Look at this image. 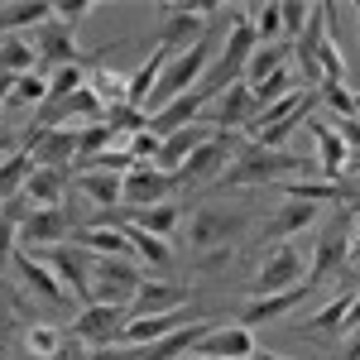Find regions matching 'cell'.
I'll list each match as a JSON object with an SVG mask.
<instances>
[{
    "label": "cell",
    "mask_w": 360,
    "mask_h": 360,
    "mask_svg": "<svg viewBox=\"0 0 360 360\" xmlns=\"http://www.w3.org/2000/svg\"><path fill=\"white\" fill-rule=\"evenodd\" d=\"M303 173H312V159H307V154L245 144V149H236V159L226 164L221 183H231V188H283V183H303Z\"/></svg>",
    "instance_id": "cell-1"
},
{
    "label": "cell",
    "mask_w": 360,
    "mask_h": 360,
    "mask_svg": "<svg viewBox=\"0 0 360 360\" xmlns=\"http://www.w3.org/2000/svg\"><path fill=\"white\" fill-rule=\"evenodd\" d=\"M255 25H250V15H236L231 20V29H226L221 49H217V58H212V68L202 72V86L212 91V96H221L231 82H245V63L250 53H255Z\"/></svg>",
    "instance_id": "cell-2"
},
{
    "label": "cell",
    "mask_w": 360,
    "mask_h": 360,
    "mask_svg": "<svg viewBox=\"0 0 360 360\" xmlns=\"http://www.w3.org/2000/svg\"><path fill=\"white\" fill-rule=\"evenodd\" d=\"M245 212H226V207H207V212H197L193 226H188V245H193V259L202 264H221L226 255H231V240L245 231Z\"/></svg>",
    "instance_id": "cell-3"
},
{
    "label": "cell",
    "mask_w": 360,
    "mask_h": 360,
    "mask_svg": "<svg viewBox=\"0 0 360 360\" xmlns=\"http://www.w3.org/2000/svg\"><path fill=\"white\" fill-rule=\"evenodd\" d=\"M91 303H111V307H130L135 288L144 283V264L139 259H106V255H91Z\"/></svg>",
    "instance_id": "cell-4"
},
{
    "label": "cell",
    "mask_w": 360,
    "mask_h": 360,
    "mask_svg": "<svg viewBox=\"0 0 360 360\" xmlns=\"http://www.w3.org/2000/svg\"><path fill=\"white\" fill-rule=\"evenodd\" d=\"M217 10H221V5H164V10H159V25H154V44H159L164 53L193 49Z\"/></svg>",
    "instance_id": "cell-5"
},
{
    "label": "cell",
    "mask_w": 360,
    "mask_h": 360,
    "mask_svg": "<svg viewBox=\"0 0 360 360\" xmlns=\"http://www.w3.org/2000/svg\"><path fill=\"white\" fill-rule=\"evenodd\" d=\"M351 226H356V217H351V207L336 217V221H327V231L317 236V250H312V264H307V288H317L322 278L332 274H346V264H351Z\"/></svg>",
    "instance_id": "cell-6"
},
{
    "label": "cell",
    "mask_w": 360,
    "mask_h": 360,
    "mask_svg": "<svg viewBox=\"0 0 360 360\" xmlns=\"http://www.w3.org/2000/svg\"><path fill=\"white\" fill-rule=\"evenodd\" d=\"M236 149H240V144H236V135H221V130H217L212 139H202L193 154H188V164L173 173L178 193H183V188H202V183H212V178H221L226 164L236 159Z\"/></svg>",
    "instance_id": "cell-7"
},
{
    "label": "cell",
    "mask_w": 360,
    "mask_h": 360,
    "mask_svg": "<svg viewBox=\"0 0 360 360\" xmlns=\"http://www.w3.org/2000/svg\"><path fill=\"white\" fill-rule=\"evenodd\" d=\"M125 322H130V307H111V303H86L77 317H72V327L68 336H77L82 346L91 351H101V346H115L120 332H125Z\"/></svg>",
    "instance_id": "cell-8"
},
{
    "label": "cell",
    "mask_w": 360,
    "mask_h": 360,
    "mask_svg": "<svg viewBox=\"0 0 360 360\" xmlns=\"http://www.w3.org/2000/svg\"><path fill=\"white\" fill-rule=\"evenodd\" d=\"M293 283H307V259L298 255V245H274L264 255V264H259V274H255V298H264V293H283V288H293Z\"/></svg>",
    "instance_id": "cell-9"
},
{
    "label": "cell",
    "mask_w": 360,
    "mask_h": 360,
    "mask_svg": "<svg viewBox=\"0 0 360 360\" xmlns=\"http://www.w3.org/2000/svg\"><path fill=\"white\" fill-rule=\"evenodd\" d=\"M29 49H34V58H39V68L34 72H53V68H68V63H82L77 58V29L58 25V20H49V25H39L34 34H25Z\"/></svg>",
    "instance_id": "cell-10"
},
{
    "label": "cell",
    "mask_w": 360,
    "mask_h": 360,
    "mask_svg": "<svg viewBox=\"0 0 360 360\" xmlns=\"http://www.w3.org/2000/svg\"><path fill=\"white\" fill-rule=\"evenodd\" d=\"M188 303H193V288H188V283H164V278L144 274V283H139L135 298H130V322H135V317H164V312H183Z\"/></svg>",
    "instance_id": "cell-11"
},
{
    "label": "cell",
    "mask_w": 360,
    "mask_h": 360,
    "mask_svg": "<svg viewBox=\"0 0 360 360\" xmlns=\"http://www.w3.org/2000/svg\"><path fill=\"white\" fill-rule=\"evenodd\" d=\"M49 269L58 274V283L72 293V298H82V303H91V278H86V269H91V255L77 245H49V250H34Z\"/></svg>",
    "instance_id": "cell-12"
},
{
    "label": "cell",
    "mask_w": 360,
    "mask_h": 360,
    "mask_svg": "<svg viewBox=\"0 0 360 360\" xmlns=\"http://www.w3.org/2000/svg\"><path fill=\"white\" fill-rule=\"evenodd\" d=\"M173 193H178V183L154 164H135L120 178V207H159V202H173Z\"/></svg>",
    "instance_id": "cell-13"
},
{
    "label": "cell",
    "mask_w": 360,
    "mask_h": 360,
    "mask_svg": "<svg viewBox=\"0 0 360 360\" xmlns=\"http://www.w3.org/2000/svg\"><path fill=\"white\" fill-rule=\"evenodd\" d=\"M72 212L68 207H34L25 221H20V240L29 250H49V245H63V236H72Z\"/></svg>",
    "instance_id": "cell-14"
},
{
    "label": "cell",
    "mask_w": 360,
    "mask_h": 360,
    "mask_svg": "<svg viewBox=\"0 0 360 360\" xmlns=\"http://www.w3.org/2000/svg\"><path fill=\"white\" fill-rule=\"evenodd\" d=\"M10 264H15L20 283H25L34 298H44V303H53V307H68V303H72V293L58 283V274L44 264V259H39V255H34V250H15V259H10Z\"/></svg>",
    "instance_id": "cell-15"
},
{
    "label": "cell",
    "mask_w": 360,
    "mask_h": 360,
    "mask_svg": "<svg viewBox=\"0 0 360 360\" xmlns=\"http://www.w3.org/2000/svg\"><path fill=\"white\" fill-rule=\"evenodd\" d=\"M207 101H212V91H207V86L197 82L193 91L173 96V101H168L164 111H154V115H149V130H154L159 139H168L173 130H188V125H193L197 115H202V106H207Z\"/></svg>",
    "instance_id": "cell-16"
},
{
    "label": "cell",
    "mask_w": 360,
    "mask_h": 360,
    "mask_svg": "<svg viewBox=\"0 0 360 360\" xmlns=\"http://www.w3.org/2000/svg\"><path fill=\"white\" fill-rule=\"evenodd\" d=\"M303 125H307V135L317 139V168H322V178H327V183H341V173H346V154H351L346 139L336 135V125H327L322 115H312V111H307Z\"/></svg>",
    "instance_id": "cell-17"
},
{
    "label": "cell",
    "mask_w": 360,
    "mask_h": 360,
    "mask_svg": "<svg viewBox=\"0 0 360 360\" xmlns=\"http://www.w3.org/2000/svg\"><path fill=\"white\" fill-rule=\"evenodd\" d=\"M259 351L255 346V332L250 327H212V332L197 341V356H207V360H250Z\"/></svg>",
    "instance_id": "cell-18"
},
{
    "label": "cell",
    "mask_w": 360,
    "mask_h": 360,
    "mask_svg": "<svg viewBox=\"0 0 360 360\" xmlns=\"http://www.w3.org/2000/svg\"><path fill=\"white\" fill-rule=\"evenodd\" d=\"M255 91H250V82H231L221 91V101H217V115H212V125L221 130V135H236V130H245L250 120H255Z\"/></svg>",
    "instance_id": "cell-19"
},
{
    "label": "cell",
    "mask_w": 360,
    "mask_h": 360,
    "mask_svg": "<svg viewBox=\"0 0 360 360\" xmlns=\"http://www.w3.org/2000/svg\"><path fill=\"white\" fill-rule=\"evenodd\" d=\"M312 221H317V202H303V197H283V207H278L274 217L264 221V240H269V245H283L288 236L307 231Z\"/></svg>",
    "instance_id": "cell-20"
},
{
    "label": "cell",
    "mask_w": 360,
    "mask_h": 360,
    "mask_svg": "<svg viewBox=\"0 0 360 360\" xmlns=\"http://www.w3.org/2000/svg\"><path fill=\"white\" fill-rule=\"evenodd\" d=\"M307 283H293V288H283V293H264V298H250L245 312H240V327H259V322H274L283 312H293V307L307 303Z\"/></svg>",
    "instance_id": "cell-21"
},
{
    "label": "cell",
    "mask_w": 360,
    "mask_h": 360,
    "mask_svg": "<svg viewBox=\"0 0 360 360\" xmlns=\"http://www.w3.org/2000/svg\"><path fill=\"white\" fill-rule=\"evenodd\" d=\"M72 245L86 255H106V259H135L120 226H72Z\"/></svg>",
    "instance_id": "cell-22"
},
{
    "label": "cell",
    "mask_w": 360,
    "mask_h": 360,
    "mask_svg": "<svg viewBox=\"0 0 360 360\" xmlns=\"http://www.w3.org/2000/svg\"><path fill=\"white\" fill-rule=\"evenodd\" d=\"M53 20V5L49 0H15V5H0V34L5 39H20V34H34L39 25Z\"/></svg>",
    "instance_id": "cell-23"
},
{
    "label": "cell",
    "mask_w": 360,
    "mask_h": 360,
    "mask_svg": "<svg viewBox=\"0 0 360 360\" xmlns=\"http://www.w3.org/2000/svg\"><path fill=\"white\" fill-rule=\"evenodd\" d=\"M68 183H72V168H39L34 164V173H29V183H25V202L29 207H63Z\"/></svg>",
    "instance_id": "cell-24"
},
{
    "label": "cell",
    "mask_w": 360,
    "mask_h": 360,
    "mask_svg": "<svg viewBox=\"0 0 360 360\" xmlns=\"http://www.w3.org/2000/svg\"><path fill=\"white\" fill-rule=\"evenodd\" d=\"M188 317L193 312H164V317H135V322H125V332L115 346H149V341H159V336L178 332V327H188Z\"/></svg>",
    "instance_id": "cell-25"
},
{
    "label": "cell",
    "mask_w": 360,
    "mask_h": 360,
    "mask_svg": "<svg viewBox=\"0 0 360 360\" xmlns=\"http://www.w3.org/2000/svg\"><path fill=\"white\" fill-rule=\"evenodd\" d=\"M202 139H212V135H202V130H193V125H188V130H173L168 139H159V159H154V168L173 178L178 168L188 164V154H193V149L202 144Z\"/></svg>",
    "instance_id": "cell-26"
},
{
    "label": "cell",
    "mask_w": 360,
    "mask_h": 360,
    "mask_svg": "<svg viewBox=\"0 0 360 360\" xmlns=\"http://www.w3.org/2000/svg\"><path fill=\"white\" fill-rule=\"evenodd\" d=\"M86 86L96 91V101H101L106 111L130 101V77H125V72H111L106 63H91V68H86Z\"/></svg>",
    "instance_id": "cell-27"
},
{
    "label": "cell",
    "mask_w": 360,
    "mask_h": 360,
    "mask_svg": "<svg viewBox=\"0 0 360 360\" xmlns=\"http://www.w3.org/2000/svg\"><path fill=\"white\" fill-rule=\"evenodd\" d=\"M120 231H125V240H130V250H135V259L144 264V274H149V269H168V259H173L168 240L149 236V231H139V226H120Z\"/></svg>",
    "instance_id": "cell-28"
},
{
    "label": "cell",
    "mask_w": 360,
    "mask_h": 360,
    "mask_svg": "<svg viewBox=\"0 0 360 360\" xmlns=\"http://www.w3.org/2000/svg\"><path fill=\"white\" fill-rule=\"evenodd\" d=\"M168 58H173V53H164V49H154V53H149L144 63H139V72H130V106H139V111H144L149 91H154V86H159V77H164Z\"/></svg>",
    "instance_id": "cell-29"
},
{
    "label": "cell",
    "mask_w": 360,
    "mask_h": 360,
    "mask_svg": "<svg viewBox=\"0 0 360 360\" xmlns=\"http://www.w3.org/2000/svg\"><path fill=\"white\" fill-rule=\"evenodd\" d=\"M356 293H360V283H346V288H341V293H336L317 317L298 322V332H332V327H341V322H346V312H351V298H356Z\"/></svg>",
    "instance_id": "cell-30"
},
{
    "label": "cell",
    "mask_w": 360,
    "mask_h": 360,
    "mask_svg": "<svg viewBox=\"0 0 360 360\" xmlns=\"http://www.w3.org/2000/svg\"><path fill=\"white\" fill-rule=\"evenodd\" d=\"M278 68H288V44H255V53H250V63H245V82L250 86L264 82Z\"/></svg>",
    "instance_id": "cell-31"
},
{
    "label": "cell",
    "mask_w": 360,
    "mask_h": 360,
    "mask_svg": "<svg viewBox=\"0 0 360 360\" xmlns=\"http://www.w3.org/2000/svg\"><path fill=\"white\" fill-rule=\"evenodd\" d=\"M77 188H82V197H91L101 212L120 207V173H77Z\"/></svg>",
    "instance_id": "cell-32"
},
{
    "label": "cell",
    "mask_w": 360,
    "mask_h": 360,
    "mask_svg": "<svg viewBox=\"0 0 360 360\" xmlns=\"http://www.w3.org/2000/svg\"><path fill=\"white\" fill-rule=\"evenodd\" d=\"M250 91H255V106L264 111V106H269V101H278V96H288V91H303V82L293 77V68H278V72H269V77H264V82H255ZM259 111H255V115H259Z\"/></svg>",
    "instance_id": "cell-33"
},
{
    "label": "cell",
    "mask_w": 360,
    "mask_h": 360,
    "mask_svg": "<svg viewBox=\"0 0 360 360\" xmlns=\"http://www.w3.org/2000/svg\"><path fill=\"white\" fill-rule=\"evenodd\" d=\"M34 68H39V58L29 49V39H0V72L20 77V72H34Z\"/></svg>",
    "instance_id": "cell-34"
},
{
    "label": "cell",
    "mask_w": 360,
    "mask_h": 360,
    "mask_svg": "<svg viewBox=\"0 0 360 360\" xmlns=\"http://www.w3.org/2000/svg\"><path fill=\"white\" fill-rule=\"evenodd\" d=\"M106 149H111V130H106V120L77 125V159H72V164H86V159H96V154H106Z\"/></svg>",
    "instance_id": "cell-35"
},
{
    "label": "cell",
    "mask_w": 360,
    "mask_h": 360,
    "mask_svg": "<svg viewBox=\"0 0 360 360\" xmlns=\"http://www.w3.org/2000/svg\"><path fill=\"white\" fill-rule=\"evenodd\" d=\"M49 101V77L44 72H20L15 91H10V106H44Z\"/></svg>",
    "instance_id": "cell-36"
},
{
    "label": "cell",
    "mask_w": 360,
    "mask_h": 360,
    "mask_svg": "<svg viewBox=\"0 0 360 360\" xmlns=\"http://www.w3.org/2000/svg\"><path fill=\"white\" fill-rule=\"evenodd\" d=\"M77 86H86V63L53 68V72H49V101H63V96H72Z\"/></svg>",
    "instance_id": "cell-37"
},
{
    "label": "cell",
    "mask_w": 360,
    "mask_h": 360,
    "mask_svg": "<svg viewBox=\"0 0 360 360\" xmlns=\"http://www.w3.org/2000/svg\"><path fill=\"white\" fill-rule=\"evenodd\" d=\"M25 346H29V356L53 360V351L63 346V332L49 327V322H29V327H25Z\"/></svg>",
    "instance_id": "cell-38"
},
{
    "label": "cell",
    "mask_w": 360,
    "mask_h": 360,
    "mask_svg": "<svg viewBox=\"0 0 360 360\" xmlns=\"http://www.w3.org/2000/svg\"><path fill=\"white\" fill-rule=\"evenodd\" d=\"M250 25H255V39H259V44H278L283 15H278V5H255V10H250Z\"/></svg>",
    "instance_id": "cell-39"
},
{
    "label": "cell",
    "mask_w": 360,
    "mask_h": 360,
    "mask_svg": "<svg viewBox=\"0 0 360 360\" xmlns=\"http://www.w3.org/2000/svg\"><path fill=\"white\" fill-rule=\"evenodd\" d=\"M317 96H322V101H327V106H332L341 120H351V115H356V91H351V86H341V82H322V86H317Z\"/></svg>",
    "instance_id": "cell-40"
},
{
    "label": "cell",
    "mask_w": 360,
    "mask_h": 360,
    "mask_svg": "<svg viewBox=\"0 0 360 360\" xmlns=\"http://www.w3.org/2000/svg\"><path fill=\"white\" fill-rule=\"evenodd\" d=\"M49 5H53V20H58V25H68V29H77L86 20V10H91L86 0H49Z\"/></svg>",
    "instance_id": "cell-41"
},
{
    "label": "cell",
    "mask_w": 360,
    "mask_h": 360,
    "mask_svg": "<svg viewBox=\"0 0 360 360\" xmlns=\"http://www.w3.org/2000/svg\"><path fill=\"white\" fill-rule=\"evenodd\" d=\"M278 15H283V39H298L307 25V5H298V0H283L278 5Z\"/></svg>",
    "instance_id": "cell-42"
},
{
    "label": "cell",
    "mask_w": 360,
    "mask_h": 360,
    "mask_svg": "<svg viewBox=\"0 0 360 360\" xmlns=\"http://www.w3.org/2000/svg\"><path fill=\"white\" fill-rule=\"evenodd\" d=\"M15 245H20V226L0 217V269H5V264L15 259Z\"/></svg>",
    "instance_id": "cell-43"
},
{
    "label": "cell",
    "mask_w": 360,
    "mask_h": 360,
    "mask_svg": "<svg viewBox=\"0 0 360 360\" xmlns=\"http://www.w3.org/2000/svg\"><path fill=\"white\" fill-rule=\"evenodd\" d=\"M53 360H91V346H82L77 336H68V332H63V346L53 351Z\"/></svg>",
    "instance_id": "cell-44"
},
{
    "label": "cell",
    "mask_w": 360,
    "mask_h": 360,
    "mask_svg": "<svg viewBox=\"0 0 360 360\" xmlns=\"http://www.w3.org/2000/svg\"><path fill=\"white\" fill-rule=\"evenodd\" d=\"M336 135L346 139V149H360V115H351V120H336Z\"/></svg>",
    "instance_id": "cell-45"
},
{
    "label": "cell",
    "mask_w": 360,
    "mask_h": 360,
    "mask_svg": "<svg viewBox=\"0 0 360 360\" xmlns=\"http://www.w3.org/2000/svg\"><path fill=\"white\" fill-rule=\"evenodd\" d=\"M336 360H360V327L356 332H346V346H341V356Z\"/></svg>",
    "instance_id": "cell-46"
},
{
    "label": "cell",
    "mask_w": 360,
    "mask_h": 360,
    "mask_svg": "<svg viewBox=\"0 0 360 360\" xmlns=\"http://www.w3.org/2000/svg\"><path fill=\"white\" fill-rule=\"evenodd\" d=\"M341 327H346V332H356V327H360V293L351 298V312H346V322H341Z\"/></svg>",
    "instance_id": "cell-47"
},
{
    "label": "cell",
    "mask_w": 360,
    "mask_h": 360,
    "mask_svg": "<svg viewBox=\"0 0 360 360\" xmlns=\"http://www.w3.org/2000/svg\"><path fill=\"white\" fill-rule=\"evenodd\" d=\"M360 255V212H356V226H351V259Z\"/></svg>",
    "instance_id": "cell-48"
},
{
    "label": "cell",
    "mask_w": 360,
    "mask_h": 360,
    "mask_svg": "<svg viewBox=\"0 0 360 360\" xmlns=\"http://www.w3.org/2000/svg\"><path fill=\"white\" fill-rule=\"evenodd\" d=\"M0 154H10V125L0 120Z\"/></svg>",
    "instance_id": "cell-49"
},
{
    "label": "cell",
    "mask_w": 360,
    "mask_h": 360,
    "mask_svg": "<svg viewBox=\"0 0 360 360\" xmlns=\"http://www.w3.org/2000/svg\"><path fill=\"white\" fill-rule=\"evenodd\" d=\"M250 360H288V356H278V351H255Z\"/></svg>",
    "instance_id": "cell-50"
},
{
    "label": "cell",
    "mask_w": 360,
    "mask_h": 360,
    "mask_svg": "<svg viewBox=\"0 0 360 360\" xmlns=\"http://www.w3.org/2000/svg\"><path fill=\"white\" fill-rule=\"evenodd\" d=\"M0 360H10V332H0Z\"/></svg>",
    "instance_id": "cell-51"
},
{
    "label": "cell",
    "mask_w": 360,
    "mask_h": 360,
    "mask_svg": "<svg viewBox=\"0 0 360 360\" xmlns=\"http://www.w3.org/2000/svg\"><path fill=\"white\" fill-rule=\"evenodd\" d=\"M351 168H360V149H351V154H346V173H351Z\"/></svg>",
    "instance_id": "cell-52"
},
{
    "label": "cell",
    "mask_w": 360,
    "mask_h": 360,
    "mask_svg": "<svg viewBox=\"0 0 360 360\" xmlns=\"http://www.w3.org/2000/svg\"><path fill=\"white\" fill-rule=\"evenodd\" d=\"M356 115H360V91H356Z\"/></svg>",
    "instance_id": "cell-53"
},
{
    "label": "cell",
    "mask_w": 360,
    "mask_h": 360,
    "mask_svg": "<svg viewBox=\"0 0 360 360\" xmlns=\"http://www.w3.org/2000/svg\"><path fill=\"white\" fill-rule=\"evenodd\" d=\"M356 20H360V5H356Z\"/></svg>",
    "instance_id": "cell-54"
},
{
    "label": "cell",
    "mask_w": 360,
    "mask_h": 360,
    "mask_svg": "<svg viewBox=\"0 0 360 360\" xmlns=\"http://www.w3.org/2000/svg\"><path fill=\"white\" fill-rule=\"evenodd\" d=\"M197 360H207V356H197Z\"/></svg>",
    "instance_id": "cell-55"
},
{
    "label": "cell",
    "mask_w": 360,
    "mask_h": 360,
    "mask_svg": "<svg viewBox=\"0 0 360 360\" xmlns=\"http://www.w3.org/2000/svg\"><path fill=\"white\" fill-rule=\"evenodd\" d=\"M0 159H5V154H0Z\"/></svg>",
    "instance_id": "cell-56"
}]
</instances>
